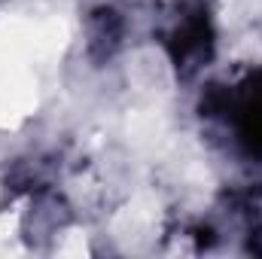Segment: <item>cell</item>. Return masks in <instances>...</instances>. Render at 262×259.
I'll return each mask as SVG.
<instances>
[{"label": "cell", "instance_id": "6da1fadb", "mask_svg": "<svg viewBox=\"0 0 262 259\" xmlns=\"http://www.w3.org/2000/svg\"><path fill=\"white\" fill-rule=\"evenodd\" d=\"M201 113L229 131L244 156L262 159V70L247 73L232 85H210Z\"/></svg>", "mask_w": 262, "mask_h": 259}, {"label": "cell", "instance_id": "7a4b0ae2", "mask_svg": "<svg viewBox=\"0 0 262 259\" xmlns=\"http://www.w3.org/2000/svg\"><path fill=\"white\" fill-rule=\"evenodd\" d=\"M165 49L180 76H192L213 58V18L204 0H183L165 28Z\"/></svg>", "mask_w": 262, "mask_h": 259}, {"label": "cell", "instance_id": "3957f363", "mask_svg": "<svg viewBox=\"0 0 262 259\" xmlns=\"http://www.w3.org/2000/svg\"><path fill=\"white\" fill-rule=\"evenodd\" d=\"M125 37V21L113 12V9H101L95 18H92V28H89V43L95 52L101 55H110L119 40Z\"/></svg>", "mask_w": 262, "mask_h": 259}]
</instances>
